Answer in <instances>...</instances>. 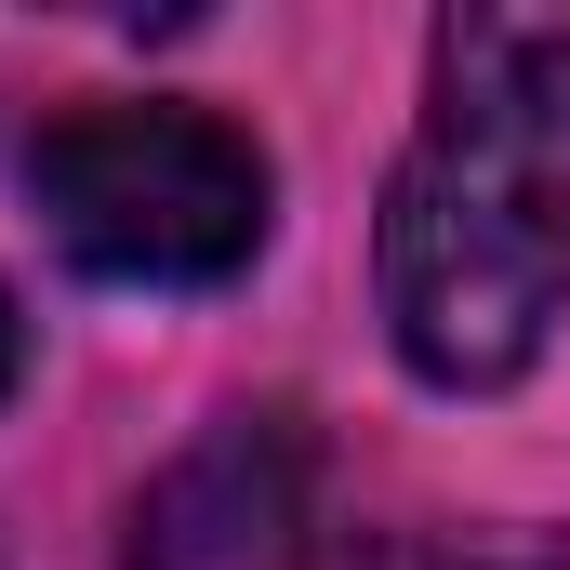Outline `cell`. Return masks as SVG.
<instances>
[{
	"instance_id": "1",
	"label": "cell",
	"mask_w": 570,
	"mask_h": 570,
	"mask_svg": "<svg viewBox=\"0 0 570 570\" xmlns=\"http://www.w3.org/2000/svg\"><path fill=\"white\" fill-rule=\"evenodd\" d=\"M570 318V0H464L385 186V332L438 399H504Z\"/></svg>"
},
{
	"instance_id": "2",
	"label": "cell",
	"mask_w": 570,
	"mask_h": 570,
	"mask_svg": "<svg viewBox=\"0 0 570 570\" xmlns=\"http://www.w3.org/2000/svg\"><path fill=\"white\" fill-rule=\"evenodd\" d=\"M27 199L80 279H120V292H213L279 226L266 146L213 107H159V94L67 107L27 146Z\"/></svg>"
},
{
	"instance_id": "3",
	"label": "cell",
	"mask_w": 570,
	"mask_h": 570,
	"mask_svg": "<svg viewBox=\"0 0 570 570\" xmlns=\"http://www.w3.org/2000/svg\"><path fill=\"white\" fill-rule=\"evenodd\" d=\"M134 570H305V438L279 412L199 425L134 504Z\"/></svg>"
},
{
	"instance_id": "4",
	"label": "cell",
	"mask_w": 570,
	"mask_h": 570,
	"mask_svg": "<svg viewBox=\"0 0 570 570\" xmlns=\"http://www.w3.org/2000/svg\"><path fill=\"white\" fill-rule=\"evenodd\" d=\"M399 570H570V531H451Z\"/></svg>"
},
{
	"instance_id": "5",
	"label": "cell",
	"mask_w": 570,
	"mask_h": 570,
	"mask_svg": "<svg viewBox=\"0 0 570 570\" xmlns=\"http://www.w3.org/2000/svg\"><path fill=\"white\" fill-rule=\"evenodd\" d=\"M13 372H27V318H13V292H0V399H13Z\"/></svg>"
}]
</instances>
